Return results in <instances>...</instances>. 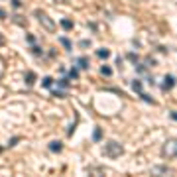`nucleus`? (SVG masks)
Returning <instances> with one entry per match:
<instances>
[{
	"mask_svg": "<svg viewBox=\"0 0 177 177\" xmlns=\"http://www.w3.org/2000/svg\"><path fill=\"white\" fill-rule=\"evenodd\" d=\"M104 154L108 155V158H120L122 154H124V148H122V144L120 142H114V140H110L106 146H104Z\"/></svg>",
	"mask_w": 177,
	"mask_h": 177,
	"instance_id": "obj_1",
	"label": "nucleus"
},
{
	"mask_svg": "<svg viewBox=\"0 0 177 177\" xmlns=\"http://www.w3.org/2000/svg\"><path fill=\"white\" fill-rule=\"evenodd\" d=\"M33 16H36L37 22L42 24V26L47 30V32H55V22H53V20L49 18L45 12H43V10H36V12H33Z\"/></svg>",
	"mask_w": 177,
	"mask_h": 177,
	"instance_id": "obj_2",
	"label": "nucleus"
},
{
	"mask_svg": "<svg viewBox=\"0 0 177 177\" xmlns=\"http://www.w3.org/2000/svg\"><path fill=\"white\" fill-rule=\"evenodd\" d=\"M175 154H177V142L175 140H167L165 144H163V148H161V155L165 159H173Z\"/></svg>",
	"mask_w": 177,
	"mask_h": 177,
	"instance_id": "obj_3",
	"label": "nucleus"
},
{
	"mask_svg": "<svg viewBox=\"0 0 177 177\" xmlns=\"http://www.w3.org/2000/svg\"><path fill=\"white\" fill-rule=\"evenodd\" d=\"M173 85H175V77L173 75H165V83L161 85L163 91H169V89H173Z\"/></svg>",
	"mask_w": 177,
	"mask_h": 177,
	"instance_id": "obj_4",
	"label": "nucleus"
},
{
	"mask_svg": "<svg viewBox=\"0 0 177 177\" xmlns=\"http://www.w3.org/2000/svg\"><path fill=\"white\" fill-rule=\"evenodd\" d=\"M152 173L154 175H158V173H171V169L165 167V165H155V167H152Z\"/></svg>",
	"mask_w": 177,
	"mask_h": 177,
	"instance_id": "obj_5",
	"label": "nucleus"
},
{
	"mask_svg": "<svg viewBox=\"0 0 177 177\" xmlns=\"http://www.w3.org/2000/svg\"><path fill=\"white\" fill-rule=\"evenodd\" d=\"M49 149H51V152H55V154H59L61 149H63V144H61L59 140H53L51 144H49Z\"/></svg>",
	"mask_w": 177,
	"mask_h": 177,
	"instance_id": "obj_6",
	"label": "nucleus"
},
{
	"mask_svg": "<svg viewBox=\"0 0 177 177\" xmlns=\"http://www.w3.org/2000/svg\"><path fill=\"white\" fill-rule=\"evenodd\" d=\"M77 69H89V59L87 57H79V59H77Z\"/></svg>",
	"mask_w": 177,
	"mask_h": 177,
	"instance_id": "obj_7",
	"label": "nucleus"
},
{
	"mask_svg": "<svg viewBox=\"0 0 177 177\" xmlns=\"http://www.w3.org/2000/svg\"><path fill=\"white\" fill-rule=\"evenodd\" d=\"M33 83H36V73H33V71H28V73H26V85L32 87Z\"/></svg>",
	"mask_w": 177,
	"mask_h": 177,
	"instance_id": "obj_8",
	"label": "nucleus"
},
{
	"mask_svg": "<svg viewBox=\"0 0 177 177\" xmlns=\"http://www.w3.org/2000/svg\"><path fill=\"white\" fill-rule=\"evenodd\" d=\"M97 57H100V59H106V57H110V51L108 49H97Z\"/></svg>",
	"mask_w": 177,
	"mask_h": 177,
	"instance_id": "obj_9",
	"label": "nucleus"
},
{
	"mask_svg": "<svg viewBox=\"0 0 177 177\" xmlns=\"http://www.w3.org/2000/svg\"><path fill=\"white\" fill-rule=\"evenodd\" d=\"M59 42H61V45L65 47L67 51H71V47H73V43H71L69 39H67V37H59Z\"/></svg>",
	"mask_w": 177,
	"mask_h": 177,
	"instance_id": "obj_10",
	"label": "nucleus"
},
{
	"mask_svg": "<svg viewBox=\"0 0 177 177\" xmlns=\"http://www.w3.org/2000/svg\"><path fill=\"white\" fill-rule=\"evenodd\" d=\"M57 87H59V89H65V87H69V77H61V79L57 81Z\"/></svg>",
	"mask_w": 177,
	"mask_h": 177,
	"instance_id": "obj_11",
	"label": "nucleus"
},
{
	"mask_svg": "<svg viewBox=\"0 0 177 177\" xmlns=\"http://www.w3.org/2000/svg\"><path fill=\"white\" fill-rule=\"evenodd\" d=\"M42 85H43L45 89H51L53 85H55V81H53L51 77H43V83H42Z\"/></svg>",
	"mask_w": 177,
	"mask_h": 177,
	"instance_id": "obj_12",
	"label": "nucleus"
},
{
	"mask_svg": "<svg viewBox=\"0 0 177 177\" xmlns=\"http://www.w3.org/2000/svg\"><path fill=\"white\" fill-rule=\"evenodd\" d=\"M93 140H94V142L103 140V130H100V128H94V132H93Z\"/></svg>",
	"mask_w": 177,
	"mask_h": 177,
	"instance_id": "obj_13",
	"label": "nucleus"
},
{
	"mask_svg": "<svg viewBox=\"0 0 177 177\" xmlns=\"http://www.w3.org/2000/svg\"><path fill=\"white\" fill-rule=\"evenodd\" d=\"M61 28H63V30H71V28H73V22L67 20V18H63V20H61Z\"/></svg>",
	"mask_w": 177,
	"mask_h": 177,
	"instance_id": "obj_14",
	"label": "nucleus"
},
{
	"mask_svg": "<svg viewBox=\"0 0 177 177\" xmlns=\"http://www.w3.org/2000/svg\"><path fill=\"white\" fill-rule=\"evenodd\" d=\"M132 89H134V91H138V93H140V91H142V81H140V79L132 81Z\"/></svg>",
	"mask_w": 177,
	"mask_h": 177,
	"instance_id": "obj_15",
	"label": "nucleus"
},
{
	"mask_svg": "<svg viewBox=\"0 0 177 177\" xmlns=\"http://www.w3.org/2000/svg\"><path fill=\"white\" fill-rule=\"evenodd\" d=\"M30 49H32V53H33L36 57H39V55H42V47H39V45H32Z\"/></svg>",
	"mask_w": 177,
	"mask_h": 177,
	"instance_id": "obj_16",
	"label": "nucleus"
},
{
	"mask_svg": "<svg viewBox=\"0 0 177 177\" xmlns=\"http://www.w3.org/2000/svg\"><path fill=\"white\" fill-rule=\"evenodd\" d=\"M67 77H69V79H77V77H79V71H77V69H71L69 73H67Z\"/></svg>",
	"mask_w": 177,
	"mask_h": 177,
	"instance_id": "obj_17",
	"label": "nucleus"
},
{
	"mask_svg": "<svg viewBox=\"0 0 177 177\" xmlns=\"http://www.w3.org/2000/svg\"><path fill=\"white\" fill-rule=\"evenodd\" d=\"M100 73H103V75H106V77H108V75L112 73V69H110L108 65H103V67H100Z\"/></svg>",
	"mask_w": 177,
	"mask_h": 177,
	"instance_id": "obj_18",
	"label": "nucleus"
},
{
	"mask_svg": "<svg viewBox=\"0 0 177 177\" xmlns=\"http://www.w3.org/2000/svg\"><path fill=\"white\" fill-rule=\"evenodd\" d=\"M126 59L132 61V63H138V55H136V53H128V55H126Z\"/></svg>",
	"mask_w": 177,
	"mask_h": 177,
	"instance_id": "obj_19",
	"label": "nucleus"
},
{
	"mask_svg": "<svg viewBox=\"0 0 177 177\" xmlns=\"http://www.w3.org/2000/svg\"><path fill=\"white\" fill-rule=\"evenodd\" d=\"M51 94H53V97H57V98H63V97H65L63 91H53V89H51Z\"/></svg>",
	"mask_w": 177,
	"mask_h": 177,
	"instance_id": "obj_20",
	"label": "nucleus"
},
{
	"mask_svg": "<svg viewBox=\"0 0 177 177\" xmlns=\"http://www.w3.org/2000/svg\"><path fill=\"white\" fill-rule=\"evenodd\" d=\"M89 45H91V42H89V39H81V42H79V47H81V49H83V47H89Z\"/></svg>",
	"mask_w": 177,
	"mask_h": 177,
	"instance_id": "obj_21",
	"label": "nucleus"
},
{
	"mask_svg": "<svg viewBox=\"0 0 177 177\" xmlns=\"http://www.w3.org/2000/svg\"><path fill=\"white\" fill-rule=\"evenodd\" d=\"M140 97L144 98V100H148L149 104H154V100H152V98H149V94H146V93H140Z\"/></svg>",
	"mask_w": 177,
	"mask_h": 177,
	"instance_id": "obj_22",
	"label": "nucleus"
},
{
	"mask_svg": "<svg viewBox=\"0 0 177 177\" xmlns=\"http://www.w3.org/2000/svg\"><path fill=\"white\" fill-rule=\"evenodd\" d=\"M4 18H6V10L0 8V20H4Z\"/></svg>",
	"mask_w": 177,
	"mask_h": 177,
	"instance_id": "obj_23",
	"label": "nucleus"
},
{
	"mask_svg": "<svg viewBox=\"0 0 177 177\" xmlns=\"http://www.w3.org/2000/svg\"><path fill=\"white\" fill-rule=\"evenodd\" d=\"M20 4H22V2H20V0H12V6H14V8H18Z\"/></svg>",
	"mask_w": 177,
	"mask_h": 177,
	"instance_id": "obj_24",
	"label": "nucleus"
},
{
	"mask_svg": "<svg viewBox=\"0 0 177 177\" xmlns=\"http://www.w3.org/2000/svg\"><path fill=\"white\" fill-rule=\"evenodd\" d=\"M0 43H4V39H2V37H0Z\"/></svg>",
	"mask_w": 177,
	"mask_h": 177,
	"instance_id": "obj_25",
	"label": "nucleus"
}]
</instances>
